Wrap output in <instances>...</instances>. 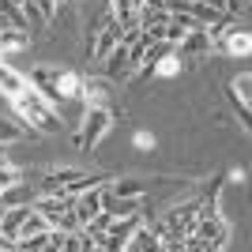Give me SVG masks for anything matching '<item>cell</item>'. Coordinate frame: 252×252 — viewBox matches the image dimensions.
Returning <instances> with one entry per match:
<instances>
[{"label":"cell","instance_id":"cell-31","mask_svg":"<svg viewBox=\"0 0 252 252\" xmlns=\"http://www.w3.org/2000/svg\"><path fill=\"white\" fill-rule=\"evenodd\" d=\"M0 203H4V200H0Z\"/></svg>","mask_w":252,"mask_h":252},{"label":"cell","instance_id":"cell-6","mask_svg":"<svg viewBox=\"0 0 252 252\" xmlns=\"http://www.w3.org/2000/svg\"><path fill=\"white\" fill-rule=\"evenodd\" d=\"M102 192H105V185H94V189H83L79 196H72V211H75V219H79V226L91 222L102 211Z\"/></svg>","mask_w":252,"mask_h":252},{"label":"cell","instance_id":"cell-1","mask_svg":"<svg viewBox=\"0 0 252 252\" xmlns=\"http://www.w3.org/2000/svg\"><path fill=\"white\" fill-rule=\"evenodd\" d=\"M11 105H15V113L27 121V128L42 132V136H57V132H61V117H57L53 102L42 94V91H34L31 83H27V91H23V94L11 98Z\"/></svg>","mask_w":252,"mask_h":252},{"label":"cell","instance_id":"cell-21","mask_svg":"<svg viewBox=\"0 0 252 252\" xmlns=\"http://www.w3.org/2000/svg\"><path fill=\"white\" fill-rule=\"evenodd\" d=\"M105 189L113 192V196H143V189H139L136 181H113V185H105Z\"/></svg>","mask_w":252,"mask_h":252},{"label":"cell","instance_id":"cell-9","mask_svg":"<svg viewBox=\"0 0 252 252\" xmlns=\"http://www.w3.org/2000/svg\"><path fill=\"white\" fill-rule=\"evenodd\" d=\"M102 211H109L113 219L139 215V211H143V196H113V192L105 189V192H102Z\"/></svg>","mask_w":252,"mask_h":252},{"label":"cell","instance_id":"cell-26","mask_svg":"<svg viewBox=\"0 0 252 252\" xmlns=\"http://www.w3.org/2000/svg\"><path fill=\"white\" fill-rule=\"evenodd\" d=\"M196 4H203V8H211V11H222V0H196Z\"/></svg>","mask_w":252,"mask_h":252},{"label":"cell","instance_id":"cell-2","mask_svg":"<svg viewBox=\"0 0 252 252\" xmlns=\"http://www.w3.org/2000/svg\"><path fill=\"white\" fill-rule=\"evenodd\" d=\"M230 245V226L219 211H200L192 222V233L185 237V249H226Z\"/></svg>","mask_w":252,"mask_h":252},{"label":"cell","instance_id":"cell-11","mask_svg":"<svg viewBox=\"0 0 252 252\" xmlns=\"http://www.w3.org/2000/svg\"><path fill=\"white\" fill-rule=\"evenodd\" d=\"M230 98L237 102V117H241V125L249 128V102H252V75L249 72H241L230 83Z\"/></svg>","mask_w":252,"mask_h":252},{"label":"cell","instance_id":"cell-10","mask_svg":"<svg viewBox=\"0 0 252 252\" xmlns=\"http://www.w3.org/2000/svg\"><path fill=\"white\" fill-rule=\"evenodd\" d=\"M23 49H31V31L0 23V57H15V53H23Z\"/></svg>","mask_w":252,"mask_h":252},{"label":"cell","instance_id":"cell-13","mask_svg":"<svg viewBox=\"0 0 252 252\" xmlns=\"http://www.w3.org/2000/svg\"><path fill=\"white\" fill-rule=\"evenodd\" d=\"M79 75L68 72V68H57V79H53V87H57V102H75L79 98Z\"/></svg>","mask_w":252,"mask_h":252},{"label":"cell","instance_id":"cell-12","mask_svg":"<svg viewBox=\"0 0 252 252\" xmlns=\"http://www.w3.org/2000/svg\"><path fill=\"white\" fill-rule=\"evenodd\" d=\"M27 215H31V203H8V207H4V219H0V233L15 241V233H19Z\"/></svg>","mask_w":252,"mask_h":252},{"label":"cell","instance_id":"cell-18","mask_svg":"<svg viewBox=\"0 0 252 252\" xmlns=\"http://www.w3.org/2000/svg\"><path fill=\"white\" fill-rule=\"evenodd\" d=\"M49 230H53V226H49ZM49 230H42V233H31V237H15V249H23V252L49 249Z\"/></svg>","mask_w":252,"mask_h":252},{"label":"cell","instance_id":"cell-22","mask_svg":"<svg viewBox=\"0 0 252 252\" xmlns=\"http://www.w3.org/2000/svg\"><path fill=\"white\" fill-rule=\"evenodd\" d=\"M15 139H23V128L15 125V121H0V143L8 147V143H15Z\"/></svg>","mask_w":252,"mask_h":252},{"label":"cell","instance_id":"cell-27","mask_svg":"<svg viewBox=\"0 0 252 252\" xmlns=\"http://www.w3.org/2000/svg\"><path fill=\"white\" fill-rule=\"evenodd\" d=\"M0 249H15V241H11V237H4V233H0Z\"/></svg>","mask_w":252,"mask_h":252},{"label":"cell","instance_id":"cell-17","mask_svg":"<svg viewBox=\"0 0 252 252\" xmlns=\"http://www.w3.org/2000/svg\"><path fill=\"white\" fill-rule=\"evenodd\" d=\"M177 72H181V64H177V53L169 49L166 57H158V61L151 64V72H147V75H162V79H169V75H177Z\"/></svg>","mask_w":252,"mask_h":252},{"label":"cell","instance_id":"cell-30","mask_svg":"<svg viewBox=\"0 0 252 252\" xmlns=\"http://www.w3.org/2000/svg\"><path fill=\"white\" fill-rule=\"evenodd\" d=\"M11 4H19V8H23V4H27V0H11Z\"/></svg>","mask_w":252,"mask_h":252},{"label":"cell","instance_id":"cell-20","mask_svg":"<svg viewBox=\"0 0 252 252\" xmlns=\"http://www.w3.org/2000/svg\"><path fill=\"white\" fill-rule=\"evenodd\" d=\"M23 19H27V31H38V27H45V15L38 11V4H34V0H27V4H23Z\"/></svg>","mask_w":252,"mask_h":252},{"label":"cell","instance_id":"cell-28","mask_svg":"<svg viewBox=\"0 0 252 252\" xmlns=\"http://www.w3.org/2000/svg\"><path fill=\"white\" fill-rule=\"evenodd\" d=\"M4 158H8V147H4V143H0V162H4Z\"/></svg>","mask_w":252,"mask_h":252},{"label":"cell","instance_id":"cell-19","mask_svg":"<svg viewBox=\"0 0 252 252\" xmlns=\"http://www.w3.org/2000/svg\"><path fill=\"white\" fill-rule=\"evenodd\" d=\"M19 181H23V169H15V166H11V162H8V158H4V162H0V192L15 189Z\"/></svg>","mask_w":252,"mask_h":252},{"label":"cell","instance_id":"cell-3","mask_svg":"<svg viewBox=\"0 0 252 252\" xmlns=\"http://www.w3.org/2000/svg\"><path fill=\"white\" fill-rule=\"evenodd\" d=\"M109 128H113V109H109V105H87L83 125H79V136H75L79 151H94L98 143L105 139Z\"/></svg>","mask_w":252,"mask_h":252},{"label":"cell","instance_id":"cell-29","mask_svg":"<svg viewBox=\"0 0 252 252\" xmlns=\"http://www.w3.org/2000/svg\"><path fill=\"white\" fill-rule=\"evenodd\" d=\"M4 207H8V203H0V219H4Z\"/></svg>","mask_w":252,"mask_h":252},{"label":"cell","instance_id":"cell-15","mask_svg":"<svg viewBox=\"0 0 252 252\" xmlns=\"http://www.w3.org/2000/svg\"><path fill=\"white\" fill-rule=\"evenodd\" d=\"M143 249H158V237H155V230H151V226H143V222H139L136 230H132V237H128L125 252H143Z\"/></svg>","mask_w":252,"mask_h":252},{"label":"cell","instance_id":"cell-16","mask_svg":"<svg viewBox=\"0 0 252 252\" xmlns=\"http://www.w3.org/2000/svg\"><path fill=\"white\" fill-rule=\"evenodd\" d=\"M42 230H49V219H45L42 211L31 207V215L23 219V226H19V233H15V237H31V233H42Z\"/></svg>","mask_w":252,"mask_h":252},{"label":"cell","instance_id":"cell-24","mask_svg":"<svg viewBox=\"0 0 252 252\" xmlns=\"http://www.w3.org/2000/svg\"><path fill=\"white\" fill-rule=\"evenodd\" d=\"M222 11H230V15H245V11H249V0H222Z\"/></svg>","mask_w":252,"mask_h":252},{"label":"cell","instance_id":"cell-7","mask_svg":"<svg viewBox=\"0 0 252 252\" xmlns=\"http://www.w3.org/2000/svg\"><path fill=\"white\" fill-rule=\"evenodd\" d=\"M211 49H215V42H211V34L203 31V27H192V31L185 34L177 45H173V53H177V57H207Z\"/></svg>","mask_w":252,"mask_h":252},{"label":"cell","instance_id":"cell-23","mask_svg":"<svg viewBox=\"0 0 252 252\" xmlns=\"http://www.w3.org/2000/svg\"><path fill=\"white\" fill-rule=\"evenodd\" d=\"M53 226H57V230H64V233H75V230H79V219H75V211L68 207V211H61V215H57V222H53Z\"/></svg>","mask_w":252,"mask_h":252},{"label":"cell","instance_id":"cell-5","mask_svg":"<svg viewBox=\"0 0 252 252\" xmlns=\"http://www.w3.org/2000/svg\"><path fill=\"white\" fill-rule=\"evenodd\" d=\"M215 45H219L226 57H249V53H252V31L233 23V27H226V34H222Z\"/></svg>","mask_w":252,"mask_h":252},{"label":"cell","instance_id":"cell-14","mask_svg":"<svg viewBox=\"0 0 252 252\" xmlns=\"http://www.w3.org/2000/svg\"><path fill=\"white\" fill-rule=\"evenodd\" d=\"M23 91H27V75L15 72V68H8V64L0 61V94L15 98V94H23Z\"/></svg>","mask_w":252,"mask_h":252},{"label":"cell","instance_id":"cell-8","mask_svg":"<svg viewBox=\"0 0 252 252\" xmlns=\"http://www.w3.org/2000/svg\"><path fill=\"white\" fill-rule=\"evenodd\" d=\"M109 94H113V83L105 75H87L83 83H79V98L87 105H109Z\"/></svg>","mask_w":252,"mask_h":252},{"label":"cell","instance_id":"cell-25","mask_svg":"<svg viewBox=\"0 0 252 252\" xmlns=\"http://www.w3.org/2000/svg\"><path fill=\"white\" fill-rule=\"evenodd\" d=\"M34 4H38V11L45 15V23H53V15H57V4H53V0H34Z\"/></svg>","mask_w":252,"mask_h":252},{"label":"cell","instance_id":"cell-4","mask_svg":"<svg viewBox=\"0 0 252 252\" xmlns=\"http://www.w3.org/2000/svg\"><path fill=\"white\" fill-rule=\"evenodd\" d=\"M132 72H136V68H132V61H128V45L117 42L113 49L102 57V75L109 79V83H117V79H128Z\"/></svg>","mask_w":252,"mask_h":252}]
</instances>
